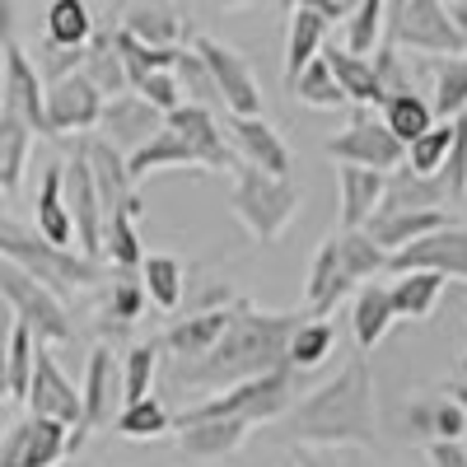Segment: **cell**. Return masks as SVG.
Returning <instances> with one entry per match:
<instances>
[{
  "label": "cell",
  "instance_id": "ba28073f",
  "mask_svg": "<svg viewBox=\"0 0 467 467\" xmlns=\"http://www.w3.org/2000/svg\"><path fill=\"white\" fill-rule=\"evenodd\" d=\"M0 304H5L15 314V323H24L33 332V341H43V346H61V341L75 337L61 295H52L47 285H37L28 271H19L5 257H0Z\"/></svg>",
  "mask_w": 467,
  "mask_h": 467
},
{
  "label": "cell",
  "instance_id": "816d5d0a",
  "mask_svg": "<svg viewBox=\"0 0 467 467\" xmlns=\"http://www.w3.org/2000/svg\"><path fill=\"white\" fill-rule=\"evenodd\" d=\"M85 66V47H57V43H43V52H37L33 70L43 75V85L61 80V75H75Z\"/></svg>",
  "mask_w": 467,
  "mask_h": 467
},
{
  "label": "cell",
  "instance_id": "4fadbf2b",
  "mask_svg": "<svg viewBox=\"0 0 467 467\" xmlns=\"http://www.w3.org/2000/svg\"><path fill=\"white\" fill-rule=\"evenodd\" d=\"M327 160L337 164H350V169H374V173H393L402 169L407 160V145L388 131L383 122H374V117H356L346 131H337L327 145H323Z\"/></svg>",
  "mask_w": 467,
  "mask_h": 467
},
{
  "label": "cell",
  "instance_id": "f1b7e54d",
  "mask_svg": "<svg viewBox=\"0 0 467 467\" xmlns=\"http://www.w3.org/2000/svg\"><path fill=\"white\" fill-rule=\"evenodd\" d=\"M407 431L416 440H462L467 435V411L453 398H420L407 407Z\"/></svg>",
  "mask_w": 467,
  "mask_h": 467
},
{
  "label": "cell",
  "instance_id": "d590c367",
  "mask_svg": "<svg viewBox=\"0 0 467 467\" xmlns=\"http://www.w3.org/2000/svg\"><path fill=\"white\" fill-rule=\"evenodd\" d=\"M103 253H108L112 271H140L145 244H140V229H136V211H112L103 220Z\"/></svg>",
  "mask_w": 467,
  "mask_h": 467
},
{
  "label": "cell",
  "instance_id": "f546056e",
  "mask_svg": "<svg viewBox=\"0 0 467 467\" xmlns=\"http://www.w3.org/2000/svg\"><path fill=\"white\" fill-rule=\"evenodd\" d=\"M61 458H70V425L47 416H24L19 467H57Z\"/></svg>",
  "mask_w": 467,
  "mask_h": 467
},
{
  "label": "cell",
  "instance_id": "91938a15",
  "mask_svg": "<svg viewBox=\"0 0 467 467\" xmlns=\"http://www.w3.org/2000/svg\"><path fill=\"white\" fill-rule=\"evenodd\" d=\"M449 19H453V28L462 37V57H467V0H449Z\"/></svg>",
  "mask_w": 467,
  "mask_h": 467
},
{
  "label": "cell",
  "instance_id": "c3c4849f",
  "mask_svg": "<svg viewBox=\"0 0 467 467\" xmlns=\"http://www.w3.org/2000/svg\"><path fill=\"white\" fill-rule=\"evenodd\" d=\"M435 178H440L444 192H449V206H458V202L467 197V112L458 117L453 145H449V154H444V164L435 169Z\"/></svg>",
  "mask_w": 467,
  "mask_h": 467
},
{
  "label": "cell",
  "instance_id": "681fc988",
  "mask_svg": "<svg viewBox=\"0 0 467 467\" xmlns=\"http://www.w3.org/2000/svg\"><path fill=\"white\" fill-rule=\"evenodd\" d=\"M108 276H112V295H108V318L117 323H136L140 318V308H145V285L136 271H112L108 266Z\"/></svg>",
  "mask_w": 467,
  "mask_h": 467
},
{
  "label": "cell",
  "instance_id": "3957f363",
  "mask_svg": "<svg viewBox=\"0 0 467 467\" xmlns=\"http://www.w3.org/2000/svg\"><path fill=\"white\" fill-rule=\"evenodd\" d=\"M234 150L224 140V127L211 108L197 103H178L173 112H164V127L154 131L136 154H127V173L131 182L160 173V169H206V173H229Z\"/></svg>",
  "mask_w": 467,
  "mask_h": 467
},
{
  "label": "cell",
  "instance_id": "f35d334b",
  "mask_svg": "<svg viewBox=\"0 0 467 467\" xmlns=\"http://www.w3.org/2000/svg\"><path fill=\"white\" fill-rule=\"evenodd\" d=\"M323 43H327V24L318 15H308V10H295L290 28H285V85L323 52Z\"/></svg>",
  "mask_w": 467,
  "mask_h": 467
},
{
  "label": "cell",
  "instance_id": "f6af8a7d",
  "mask_svg": "<svg viewBox=\"0 0 467 467\" xmlns=\"http://www.w3.org/2000/svg\"><path fill=\"white\" fill-rule=\"evenodd\" d=\"M383 10H388V0H360L356 10H350L341 24H346V52H356V57H369L379 47V37H383Z\"/></svg>",
  "mask_w": 467,
  "mask_h": 467
},
{
  "label": "cell",
  "instance_id": "277c9868",
  "mask_svg": "<svg viewBox=\"0 0 467 467\" xmlns=\"http://www.w3.org/2000/svg\"><path fill=\"white\" fill-rule=\"evenodd\" d=\"M383 266H388V253L369 244L365 229L327 234L314 253V262H308V281H304L308 318H327L346 295H356V285L383 276Z\"/></svg>",
  "mask_w": 467,
  "mask_h": 467
},
{
  "label": "cell",
  "instance_id": "74e56055",
  "mask_svg": "<svg viewBox=\"0 0 467 467\" xmlns=\"http://www.w3.org/2000/svg\"><path fill=\"white\" fill-rule=\"evenodd\" d=\"M379 122L393 131L402 145H411L420 131L435 127V112H431V99H420L416 89H407V94H388L383 99V117H379Z\"/></svg>",
  "mask_w": 467,
  "mask_h": 467
},
{
  "label": "cell",
  "instance_id": "9a60e30c",
  "mask_svg": "<svg viewBox=\"0 0 467 467\" xmlns=\"http://www.w3.org/2000/svg\"><path fill=\"white\" fill-rule=\"evenodd\" d=\"M383 271H435L444 281H467V229L462 224H444L425 239L388 253V266Z\"/></svg>",
  "mask_w": 467,
  "mask_h": 467
},
{
  "label": "cell",
  "instance_id": "db71d44e",
  "mask_svg": "<svg viewBox=\"0 0 467 467\" xmlns=\"http://www.w3.org/2000/svg\"><path fill=\"white\" fill-rule=\"evenodd\" d=\"M290 467H356L346 449H323V444H295Z\"/></svg>",
  "mask_w": 467,
  "mask_h": 467
},
{
  "label": "cell",
  "instance_id": "11a10c76",
  "mask_svg": "<svg viewBox=\"0 0 467 467\" xmlns=\"http://www.w3.org/2000/svg\"><path fill=\"white\" fill-rule=\"evenodd\" d=\"M425 458H431V467H467L462 440H431L425 444Z\"/></svg>",
  "mask_w": 467,
  "mask_h": 467
},
{
  "label": "cell",
  "instance_id": "2e32d148",
  "mask_svg": "<svg viewBox=\"0 0 467 467\" xmlns=\"http://www.w3.org/2000/svg\"><path fill=\"white\" fill-rule=\"evenodd\" d=\"M160 127H164V112L150 108L140 94L127 89V94L103 99V112H99V127H94V131H99L103 145H112V150L127 160V154H136Z\"/></svg>",
  "mask_w": 467,
  "mask_h": 467
},
{
  "label": "cell",
  "instance_id": "52a82bcc",
  "mask_svg": "<svg viewBox=\"0 0 467 467\" xmlns=\"http://www.w3.org/2000/svg\"><path fill=\"white\" fill-rule=\"evenodd\" d=\"M295 388H299V369L281 365V369H266L257 379H244L234 388H220V393L202 398L197 407H187L178 420H202V416H239L248 425H271L281 420L295 407Z\"/></svg>",
  "mask_w": 467,
  "mask_h": 467
},
{
  "label": "cell",
  "instance_id": "83f0119b",
  "mask_svg": "<svg viewBox=\"0 0 467 467\" xmlns=\"http://www.w3.org/2000/svg\"><path fill=\"white\" fill-rule=\"evenodd\" d=\"M440 295H444V276H435V271H398L393 285H388L393 314L407 318V323H425V318H431Z\"/></svg>",
  "mask_w": 467,
  "mask_h": 467
},
{
  "label": "cell",
  "instance_id": "d6986e66",
  "mask_svg": "<svg viewBox=\"0 0 467 467\" xmlns=\"http://www.w3.org/2000/svg\"><path fill=\"white\" fill-rule=\"evenodd\" d=\"M5 70H0V112H15L19 122H28L37 136H47V122H43V75L33 70V57L10 43L0 52Z\"/></svg>",
  "mask_w": 467,
  "mask_h": 467
},
{
  "label": "cell",
  "instance_id": "7a4b0ae2",
  "mask_svg": "<svg viewBox=\"0 0 467 467\" xmlns=\"http://www.w3.org/2000/svg\"><path fill=\"white\" fill-rule=\"evenodd\" d=\"M290 444H323V449H374L379 444V416H374V369L369 356H350L337 379L314 388L308 398L281 416Z\"/></svg>",
  "mask_w": 467,
  "mask_h": 467
},
{
  "label": "cell",
  "instance_id": "7c38bea8",
  "mask_svg": "<svg viewBox=\"0 0 467 467\" xmlns=\"http://www.w3.org/2000/svg\"><path fill=\"white\" fill-rule=\"evenodd\" d=\"M61 197H66V215L75 229V253L103 262V206H99V187H94V173H89V160L80 145H75V160L61 164Z\"/></svg>",
  "mask_w": 467,
  "mask_h": 467
},
{
  "label": "cell",
  "instance_id": "d4e9b609",
  "mask_svg": "<svg viewBox=\"0 0 467 467\" xmlns=\"http://www.w3.org/2000/svg\"><path fill=\"white\" fill-rule=\"evenodd\" d=\"M444 206H449V192L435 173H411L402 164V169H393L383 178L379 211H444Z\"/></svg>",
  "mask_w": 467,
  "mask_h": 467
},
{
  "label": "cell",
  "instance_id": "ee69618b",
  "mask_svg": "<svg viewBox=\"0 0 467 467\" xmlns=\"http://www.w3.org/2000/svg\"><path fill=\"white\" fill-rule=\"evenodd\" d=\"M173 80H178L182 103L224 112V108H220V94H215V85H211V75H206V66H202V57L192 52V47H178V57H173Z\"/></svg>",
  "mask_w": 467,
  "mask_h": 467
},
{
  "label": "cell",
  "instance_id": "60d3db41",
  "mask_svg": "<svg viewBox=\"0 0 467 467\" xmlns=\"http://www.w3.org/2000/svg\"><path fill=\"white\" fill-rule=\"evenodd\" d=\"M94 28L99 24L85 0H52L47 5V43H57V47H85Z\"/></svg>",
  "mask_w": 467,
  "mask_h": 467
},
{
  "label": "cell",
  "instance_id": "680465c9",
  "mask_svg": "<svg viewBox=\"0 0 467 467\" xmlns=\"http://www.w3.org/2000/svg\"><path fill=\"white\" fill-rule=\"evenodd\" d=\"M15 43V0H0V52Z\"/></svg>",
  "mask_w": 467,
  "mask_h": 467
},
{
  "label": "cell",
  "instance_id": "6da1fadb",
  "mask_svg": "<svg viewBox=\"0 0 467 467\" xmlns=\"http://www.w3.org/2000/svg\"><path fill=\"white\" fill-rule=\"evenodd\" d=\"M295 327H299V314H271V308H257L248 299H234L220 341L202 360L173 365L169 379L182 383V388H197V393H220V388L257 379L266 369H281L285 365V341H290Z\"/></svg>",
  "mask_w": 467,
  "mask_h": 467
},
{
  "label": "cell",
  "instance_id": "8fae6325",
  "mask_svg": "<svg viewBox=\"0 0 467 467\" xmlns=\"http://www.w3.org/2000/svg\"><path fill=\"white\" fill-rule=\"evenodd\" d=\"M24 407H28V416H47V420L70 425V453L85 449L80 440H75L80 435V388L66 379V369L57 365V356L43 341H37V350H33V379H28Z\"/></svg>",
  "mask_w": 467,
  "mask_h": 467
},
{
  "label": "cell",
  "instance_id": "be15d7a7",
  "mask_svg": "<svg viewBox=\"0 0 467 467\" xmlns=\"http://www.w3.org/2000/svg\"><path fill=\"white\" fill-rule=\"evenodd\" d=\"M356 5H360V0H337V10H341V19H346L350 10H356Z\"/></svg>",
  "mask_w": 467,
  "mask_h": 467
},
{
  "label": "cell",
  "instance_id": "836d02e7",
  "mask_svg": "<svg viewBox=\"0 0 467 467\" xmlns=\"http://www.w3.org/2000/svg\"><path fill=\"white\" fill-rule=\"evenodd\" d=\"M140 285H145V299L160 304L164 314H173V308L182 304V290H187V276H182V262L169 257V253H145L140 262Z\"/></svg>",
  "mask_w": 467,
  "mask_h": 467
},
{
  "label": "cell",
  "instance_id": "ac0fdd59",
  "mask_svg": "<svg viewBox=\"0 0 467 467\" xmlns=\"http://www.w3.org/2000/svg\"><path fill=\"white\" fill-rule=\"evenodd\" d=\"M117 407H122V374H117V360L108 346L89 350V365H85V383H80V435L75 440H89V431H103L112 425Z\"/></svg>",
  "mask_w": 467,
  "mask_h": 467
},
{
  "label": "cell",
  "instance_id": "8992f818",
  "mask_svg": "<svg viewBox=\"0 0 467 467\" xmlns=\"http://www.w3.org/2000/svg\"><path fill=\"white\" fill-rule=\"evenodd\" d=\"M229 178H234L229 182L234 220L248 229L253 244H276L295 224V215L304 211V187L295 178H271V173L248 169V164H234Z\"/></svg>",
  "mask_w": 467,
  "mask_h": 467
},
{
  "label": "cell",
  "instance_id": "b9f144b4",
  "mask_svg": "<svg viewBox=\"0 0 467 467\" xmlns=\"http://www.w3.org/2000/svg\"><path fill=\"white\" fill-rule=\"evenodd\" d=\"M304 108H323V112H337L341 103H346V94L337 89V80H332V70H327V61H323V52L314 57V61H308L299 75H295V80L285 85Z\"/></svg>",
  "mask_w": 467,
  "mask_h": 467
},
{
  "label": "cell",
  "instance_id": "5bb4252c",
  "mask_svg": "<svg viewBox=\"0 0 467 467\" xmlns=\"http://www.w3.org/2000/svg\"><path fill=\"white\" fill-rule=\"evenodd\" d=\"M99 112H103V94L85 80V70L61 75V80L43 85V122L47 136H80L99 127Z\"/></svg>",
  "mask_w": 467,
  "mask_h": 467
},
{
  "label": "cell",
  "instance_id": "7402d4cb",
  "mask_svg": "<svg viewBox=\"0 0 467 467\" xmlns=\"http://www.w3.org/2000/svg\"><path fill=\"white\" fill-rule=\"evenodd\" d=\"M444 224H453L449 211H374V215L365 220V234H369L374 248L398 253V248L425 239V234H435V229H444Z\"/></svg>",
  "mask_w": 467,
  "mask_h": 467
},
{
  "label": "cell",
  "instance_id": "30bf717a",
  "mask_svg": "<svg viewBox=\"0 0 467 467\" xmlns=\"http://www.w3.org/2000/svg\"><path fill=\"white\" fill-rule=\"evenodd\" d=\"M192 52L202 57L211 85L220 94V108L229 117H262V85L253 80V66L244 52H234L229 43H220V37H192Z\"/></svg>",
  "mask_w": 467,
  "mask_h": 467
},
{
  "label": "cell",
  "instance_id": "44dd1931",
  "mask_svg": "<svg viewBox=\"0 0 467 467\" xmlns=\"http://www.w3.org/2000/svg\"><path fill=\"white\" fill-rule=\"evenodd\" d=\"M234 304V299H229ZM229 304H215V308H197V314H187V318H178L164 337H160V346L173 356V365H187V360H202L206 350L220 341V332H224V323H229Z\"/></svg>",
  "mask_w": 467,
  "mask_h": 467
},
{
  "label": "cell",
  "instance_id": "94428289",
  "mask_svg": "<svg viewBox=\"0 0 467 467\" xmlns=\"http://www.w3.org/2000/svg\"><path fill=\"white\" fill-rule=\"evenodd\" d=\"M449 398H453V402L467 411V383H449Z\"/></svg>",
  "mask_w": 467,
  "mask_h": 467
},
{
  "label": "cell",
  "instance_id": "ffe728a7",
  "mask_svg": "<svg viewBox=\"0 0 467 467\" xmlns=\"http://www.w3.org/2000/svg\"><path fill=\"white\" fill-rule=\"evenodd\" d=\"M178 431V453L182 458H197V462H215L239 453L253 435V425L239 416H202V420H173Z\"/></svg>",
  "mask_w": 467,
  "mask_h": 467
},
{
  "label": "cell",
  "instance_id": "603a6c76",
  "mask_svg": "<svg viewBox=\"0 0 467 467\" xmlns=\"http://www.w3.org/2000/svg\"><path fill=\"white\" fill-rule=\"evenodd\" d=\"M323 61L332 70V80L337 89L346 94V103H360V108H383V85H379V75H374V61L369 57H356V52H346L337 43H323Z\"/></svg>",
  "mask_w": 467,
  "mask_h": 467
},
{
  "label": "cell",
  "instance_id": "1f68e13d",
  "mask_svg": "<svg viewBox=\"0 0 467 467\" xmlns=\"http://www.w3.org/2000/svg\"><path fill=\"white\" fill-rule=\"evenodd\" d=\"M85 80L103 94V99H112V94H127V66H122V57H117V43H112V28H94V37L85 43Z\"/></svg>",
  "mask_w": 467,
  "mask_h": 467
},
{
  "label": "cell",
  "instance_id": "e575fe53",
  "mask_svg": "<svg viewBox=\"0 0 467 467\" xmlns=\"http://www.w3.org/2000/svg\"><path fill=\"white\" fill-rule=\"evenodd\" d=\"M28 150H33V127L19 122L15 112H0V192H5V197H15L19 182H24Z\"/></svg>",
  "mask_w": 467,
  "mask_h": 467
},
{
  "label": "cell",
  "instance_id": "e0dca14e",
  "mask_svg": "<svg viewBox=\"0 0 467 467\" xmlns=\"http://www.w3.org/2000/svg\"><path fill=\"white\" fill-rule=\"evenodd\" d=\"M224 140L234 150V160L248 164V169H262L271 178H290L295 160H290V145L281 140V131L266 122V117H229L224 112Z\"/></svg>",
  "mask_w": 467,
  "mask_h": 467
},
{
  "label": "cell",
  "instance_id": "7bdbcfd3",
  "mask_svg": "<svg viewBox=\"0 0 467 467\" xmlns=\"http://www.w3.org/2000/svg\"><path fill=\"white\" fill-rule=\"evenodd\" d=\"M154 374H160V341H136L122 356V402H140L154 393Z\"/></svg>",
  "mask_w": 467,
  "mask_h": 467
},
{
  "label": "cell",
  "instance_id": "bcb514c9",
  "mask_svg": "<svg viewBox=\"0 0 467 467\" xmlns=\"http://www.w3.org/2000/svg\"><path fill=\"white\" fill-rule=\"evenodd\" d=\"M453 131H458V117L453 122H435L431 131H420L411 145H407V169L411 173H435L440 164H444V154H449V145H453Z\"/></svg>",
  "mask_w": 467,
  "mask_h": 467
},
{
  "label": "cell",
  "instance_id": "d6a6232c",
  "mask_svg": "<svg viewBox=\"0 0 467 467\" xmlns=\"http://www.w3.org/2000/svg\"><path fill=\"white\" fill-rule=\"evenodd\" d=\"M431 80H435V99L431 112L435 122H453L467 112V57H435L431 61Z\"/></svg>",
  "mask_w": 467,
  "mask_h": 467
},
{
  "label": "cell",
  "instance_id": "03108f58",
  "mask_svg": "<svg viewBox=\"0 0 467 467\" xmlns=\"http://www.w3.org/2000/svg\"><path fill=\"white\" fill-rule=\"evenodd\" d=\"M462 449H467V435H462Z\"/></svg>",
  "mask_w": 467,
  "mask_h": 467
},
{
  "label": "cell",
  "instance_id": "f5cc1de1",
  "mask_svg": "<svg viewBox=\"0 0 467 467\" xmlns=\"http://www.w3.org/2000/svg\"><path fill=\"white\" fill-rule=\"evenodd\" d=\"M374 75H379L383 94H407V89H411V80H407V70H402L398 47H374Z\"/></svg>",
  "mask_w": 467,
  "mask_h": 467
},
{
  "label": "cell",
  "instance_id": "ab89813d",
  "mask_svg": "<svg viewBox=\"0 0 467 467\" xmlns=\"http://www.w3.org/2000/svg\"><path fill=\"white\" fill-rule=\"evenodd\" d=\"M332 341H337V332L327 318H299V327L285 341V365L290 369H318L332 356Z\"/></svg>",
  "mask_w": 467,
  "mask_h": 467
},
{
  "label": "cell",
  "instance_id": "e7e4bbea",
  "mask_svg": "<svg viewBox=\"0 0 467 467\" xmlns=\"http://www.w3.org/2000/svg\"><path fill=\"white\" fill-rule=\"evenodd\" d=\"M388 5H402V0H388Z\"/></svg>",
  "mask_w": 467,
  "mask_h": 467
},
{
  "label": "cell",
  "instance_id": "9c48e42d",
  "mask_svg": "<svg viewBox=\"0 0 467 467\" xmlns=\"http://www.w3.org/2000/svg\"><path fill=\"white\" fill-rule=\"evenodd\" d=\"M388 47H411L425 57H462V37L449 19L444 0H402L393 5V24H388Z\"/></svg>",
  "mask_w": 467,
  "mask_h": 467
},
{
  "label": "cell",
  "instance_id": "5b68a950",
  "mask_svg": "<svg viewBox=\"0 0 467 467\" xmlns=\"http://www.w3.org/2000/svg\"><path fill=\"white\" fill-rule=\"evenodd\" d=\"M0 257L15 262L19 271L37 285H47L52 295H75V290H89L108 276V262H94L75 248H57L47 239H37L33 229H24L19 220H5L0 215Z\"/></svg>",
  "mask_w": 467,
  "mask_h": 467
},
{
  "label": "cell",
  "instance_id": "484cf974",
  "mask_svg": "<svg viewBox=\"0 0 467 467\" xmlns=\"http://www.w3.org/2000/svg\"><path fill=\"white\" fill-rule=\"evenodd\" d=\"M33 234H37V239H47V244H57V248L75 244V229H70V215H66V197H61V164L43 169V182H37V197H33Z\"/></svg>",
  "mask_w": 467,
  "mask_h": 467
},
{
  "label": "cell",
  "instance_id": "6125c7cd",
  "mask_svg": "<svg viewBox=\"0 0 467 467\" xmlns=\"http://www.w3.org/2000/svg\"><path fill=\"white\" fill-rule=\"evenodd\" d=\"M211 5H220V10H239V5H262V0H211Z\"/></svg>",
  "mask_w": 467,
  "mask_h": 467
},
{
  "label": "cell",
  "instance_id": "003e7915",
  "mask_svg": "<svg viewBox=\"0 0 467 467\" xmlns=\"http://www.w3.org/2000/svg\"><path fill=\"white\" fill-rule=\"evenodd\" d=\"M444 5H449V0H444Z\"/></svg>",
  "mask_w": 467,
  "mask_h": 467
},
{
  "label": "cell",
  "instance_id": "f907efd6",
  "mask_svg": "<svg viewBox=\"0 0 467 467\" xmlns=\"http://www.w3.org/2000/svg\"><path fill=\"white\" fill-rule=\"evenodd\" d=\"M127 89H131V94H140L150 108H160V112H173V108L182 103L173 70H150V75H136V80H131Z\"/></svg>",
  "mask_w": 467,
  "mask_h": 467
},
{
  "label": "cell",
  "instance_id": "4dcf8cb0",
  "mask_svg": "<svg viewBox=\"0 0 467 467\" xmlns=\"http://www.w3.org/2000/svg\"><path fill=\"white\" fill-rule=\"evenodd\" d=\"M117 28H122L127 37H136V43H145V47H178V33H182L178 15L164 5V0H136Z\"/></svg>",
  "mask_w": 467,
  "mask_h": 467
},
{
  "label": "cell",
  "instance_id": "6f0895ef",
  "mask_svg": "<svg viewBox=\"0 0 467 467\" xmlns=\"http://www.w3.org/2000/svg\"><path fill=\"white\" fill-rule=\"evenodd\" d=\"M295 10H308V15H318L323 24L341 19V10H337V0H295Z\"/></svg>",
  "mask_w": 467,
  "mask_h": 467
},
{
  "label": "cell",
  "instance_id": "7dc6e473",
  "mask_svg": "<svg viewBox=\"0 0 467 467\" xmlns=\"http://www.w3.org/2000/svg\"><path fill=\"white\" fill-rule=\"evenodd\" d=\"M33 350H37L33 332H28L24 323H15V332H10V350H5V398H15V402H24V393H28V379H33Z\"/></svg>",
  "mask_w": 467,
  "mask_h": 467
},
{
  "label": "cell",
  "instance_id": "9f6ffc18",
  "mask_svg": "<svg viewBox=\"0 0 467 467\" xmlns=\"http://www.w3.org/2000/svg\"><path fill=\"white\" fill-rule=\"evenodd\" d=\"M10 332H15V314L0 304V402H5V350H10Z\"/></svg>",
  "mask_w": 467,
  "mask_h": 467
},
{
  "label": "cell",
  "instance_id": "8d00e7d4",
  "mask_svg": "<svg viewBox=\"0 0 467 467\" xmlns=\"http://www.w3.org/2000/svg\"><path fill=\"white\" fill-rule=\"evenodd\" d=\"M112 431L122 435V440H160V435L173 431V416H169V407L160 398L150 393L140 402H122V407H117Z\"/></svg>",
  "mask_w": 467,
  "mask_h": 467
},
{
  "label": "cell",
  "instance_id": "4316f807",
  "mask_svg": "<svg viewBox=\"0 0 467 467\" xmlns=\"http://www.w3.org/2000/svg\"><path fill=\"white\" fill-rule=\"evenodd\" d=\"M383 178H388V173H374V169H350V164L337 169L341 229H365V220H369V215L379 211V202H383Z\"/></svg>",
  "mask_w": 467,
  "mask_h": 467
},
{
  "label": "cell",
  "instance_id": "cb8c5ba5",
  "mask_svg": "<svg viewBox=\"0 0 467 467\" xmlns=\"http://www.w3.org/2000/svg\"><path fill=\"white\" fill-rule=\"evenodd\" d=\"M398 314H393V299H388L383 281H365L356 285V304H350V332H356V350L369 356V350L393 332Z\"/></svg>",
  "mask_w": 467,
  "mask_h": 467
}]
</instances>
